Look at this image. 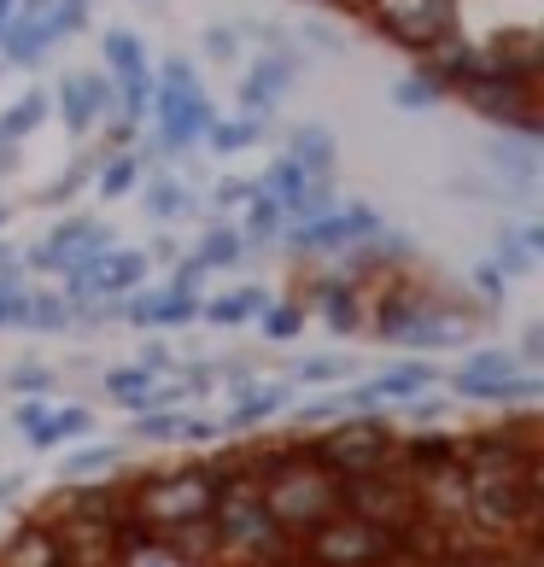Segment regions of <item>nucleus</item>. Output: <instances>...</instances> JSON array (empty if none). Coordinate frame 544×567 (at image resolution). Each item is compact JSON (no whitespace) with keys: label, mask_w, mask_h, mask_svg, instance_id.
Instances as JSON below:
<instances>
[{"label":"nucleus","mask_w":544,"mask_h":567,"mask_svg":"<svg viewBox=\"0 0 544 567\" xmlns=\"http://www.w3.org/2000/svg\"><path fill=\"white\" fill-rule=\"evenodd\" d=\"M538 415L333 422L48 492L0 567H544Z\"/></svg>","instance_id":"nucleus-1"}]
</instances>
